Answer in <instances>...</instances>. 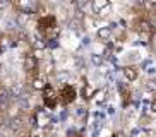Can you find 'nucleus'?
<instances>
[{
  "label": "nucleus",
  "mask_w": 156,
  "mask_h": 137,
  "mask_svg": "<svg viewBox=\"0 0 156 137\" xmlns=\"http://www.w3.org/2000/svg\"><path fill=\"white\" fill-rule=\"evenodd\" d=\"M23 65L28 76V81L33 82L36 77H40V65H38V57L33 51H28L23 58Z\"/></svg>",
  "instance_id": "nucleus-1"
},
{
  "label": "nucleus",
  "mask_w": 156,
  "mask_h": 137,
  "mask_svg": "<svg viewBox=\"0 0 156 137\" xmlns=\"http://www.w3.org/2000/svg\"><path fill=\"white\" fill-rule=\"evenodd\" d=\"M41 98H43V105L48 110H53L57 106V103H58V94H57V91L50 84H46L41 89Z\"/></svg>",
  "instance_id": "nucleus-2"
},
{
  "label": "nucleus",
  "mask_w": 156,
  "mask_h": 137,
  "mask_svg": "<svg viewBox=\"0 0 156 137\" xmlns=\"http://www.w3.org/2000/svg\"><path fill=\"white\" fill-rule=\"evenodd\" d=\"M134 29L141 34L144 40H149L153 34V31H154V27H153V24L147 21L146 17H141V19H136V23H134Z\"/></svg>",
  "instance_id": "nucleus-3"
},
{
  "label": "nucleus",
  "mask_w": 156,
  "mask_h": 137,
  "mask_svg": "<svg viewBox=\"0 0 156 137\" xmlns=\"http://www.w3.org/2000/svg\"><path fill=\"white\" fill-rule=\"evenodd\" d=\"M57 94H58V101L62 103V105H70V103L77 98L76 87L70 86V84H65V86L60 89V93H57Z\"/></svg>",
  "instance_id": "nucleus-4"
},
{
  "label": "nucleus",
  "mask_w": 156,
  "mask_h": 137,
  "mask_svg": "<svg viewBox=\"0 0 156 137\" xmlns=\"http://www.w3.org/2000/svg\"><path fill=\"white\" fill-rule=\"evenodd\" d=\"M110 0H91V9L98 16H106V12H110Z\"/></svg>",
  "instance_id": "nucleus-5"
},
{
  "label": "nucleus",
  "mask_w": 156,
  "mask_h": 137,
  "mask_svg": "<svg viewBox=\"0 0 156 137\" xmlns=\"http://www.w3.org/2000/svg\"><path fill=\"white\" fill-rule=\"evenodd\" d=\"M38 31L43 33L46 31V29H50V27L57 26V17L55 16H51V14H48V16H41V17L38 19Z\"/></svg>",
  "instance_id": "nucleus-6"
},
{
  "label": "nucleus",
  "mask_w": 156,
  "mask_h": 137,
  "mask_svg": "<svg viewBox=\"0 0 156 137\" xmlns=\"http://www.w3.org/2000/svg\"><path fill=\"white\" fill-rule=\"evenodd\" d=\"M122 72H124L125 79H127V81H130V82H134L136 79L139 77V70H137V67H134V65H125Z\"/></svg>",
  "instance_id": "nucleus-7"
},
{
  "label": "nucleus",
  "mask_w": 156,
  "mask_h": 137,
  "mask_svg": "<svg viewBox=\"0 0 156 137\" xmlns=\"http://www.w3.org/2000/svg\"><path fill=\"white\" fill-rule=\"evenodd\" d=\"M41 34L45 36L46 41H55L57 38H58V34H60V27H58V26H53V27H50V29L43 31Z\"/></svg>",
  "instance_id": "nucleus-8"
},
{
  "label": "nucleus",
  "mask_w": 156,
  "mask_h": 137,
  "mask_svg": "<svg viewBox=\"0 0 156 137\" xmlns=\"http://www.w3.org/2000/svg\"><path fill=\"white\" fill-rule=\"evenodd\" d=\"M98 38H100L101 41H108L112 38V27H100L98 29Z\"/></svg>",
  "instance_id": "nucleus-9"
},
{
  "label": "nucleus",
  "mask_w": 156,
  "mask_h": 137,
  "mask_svg": "<svg viewBox=\"0 0 156 137\" xmlns=\"http://www.w3.org/2000/svg\"><path fill=\"white\" fill-rule=\"evenodd\" d=\"M120 94H122V101H124V105L127 106L130 103V89L125 86H120Z\"/></svg>",
  "instance_id": "nucleus-10"
},
{
  "label": "nucleus",
  "mask_w": 156,
  "mask_h": 137,
  "mask_svg": "<svg viewBox=\"0 0 156 137\" xmlns=\"http://www.w3.org/2000/svg\"><path fill=\"white\" fill-rule=\"evenodd\" d=\"M45 86H46V82L43 81L41 77H36L34 81H33V87H34V89H43Z\"/></svg>",
  "instance_id": "nucleus-11"
},
{
  "label": "nucleus",
  "mask_w": 156,
  "mask_h": 137,
  "mask_svg": "<svg viewBox=\"0 0 156 137\" xmlns=\"http://www.w3.org/2000/svg\"><path fill=\"white\" fill-rule=\"evenodd\" d=\"M94 96H96L94 100H96L98 103H103V101H105V91H96V93H94Z\"/></svg>",
  "instance_id": "nucleus-12"
},
{
  "label": "nucleus",
  "mask_w": 156,
  "mask_h": 137,
  "mask_svg": "<svg viewBox=\"0 0 156 137\" xmlns=\"http://www.w3.org/2000/svg\"><path fill=\"white\" fill-rule=\"evenodd\" d=\"M89 94H91V89L86 86V87H84V98H86V100H89V98H91Z\"/></svg>",
  "instance_id": "nucleus-13"
},
{
  "label": "nucleus",
  "mask_w": 156,
  "mask_h": 137,
  "mask_svg": "<svg viewBox=\"0 0 156 137\" xmlns=\"http://www.w3.org/2000/svg\"><path fill=\"white\" fill-rule=\"evenodd\" d=\"M151 110H153V111H154V113H156V98H154V100H153V105H151Z\"/></svg>",
  "instance_id": "nucleus-14"
},
{
  "label": "nucleus",
  "mask_w": 156,
  "mask_h": 137,
  "mask_svg": "<svg viewBox=\"0 0 156 137\" xmlns=\"http://www.w3.org/2000/svg\"><path fill=\"white\" fill-rule=\"evenodd\" d=\"M110 137H115V135H110Z\"/></svg>",
  "instance_id": "nucleus-15"
}]
</instances>
